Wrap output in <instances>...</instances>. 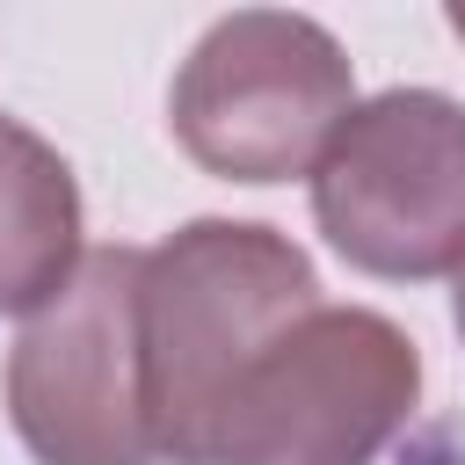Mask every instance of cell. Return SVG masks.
I'll return each mask as SVG.
<instances>
[{
	"mask_svg": "<svg viewBox=\"0 0 465 465\" xmlns=\"http://www.w3.org/2000/svg\"><path fill=\"white\" fill-rule=\"evenodd\" d=\"M145 247H87L7 349V421L36 465H160L138 356Z\"/></svg>",
	"mask_w": 465,
	"mask_h": 465,
	"instance_id": "cell-5",
	"label": "cell"
},
{
	"mask_svg": "<svg viewBox=\"0 0 465 465\" xmlns=\"http://www.w3.org/2000/svg\"><path fill=\"white\" fill-rule=\"evenodd\" d=\"M327 247L378 283H436L465 269V102L443 87H385L341 116L312 167Z\"/></svg>",
	"mask_w": 465,
	"mask_h": 465,
	"instance_id": "cell-4",
	"label": "cell"
},
{
	"mask_svg": "<svg viewBox=\"0 0 465 465\" xmlns=\"http://www.w3.org/2000/svg\"><path fill=\"white\" fill-rule=\"evenodd\" d=\"M450 320H458V341H465V269H458V291H450Z\"/></svg>",
	"mask_w": 465,
	"mask_h": 465,
	"instance_id": "cell-7",
	"label": "cell"
},
{
	"mask_svg": "<svg viewBox=\"0 0 465 465\" xmlns=\"http://www.w3.org/2000/svg\"><path fill=\"white\" fill-rule=\"evenodd\" d=\"M320 305L312 254L262 218H189L138 269L145 421L160 465H196L203 429L247 356Z\"/></svg>",
	"mask_w": 465,
	"mask_h": 465,
	"instance_id": "cell-1",
	"label": "cell"
},
{
	"mask_svg": "<svg viewBox=\"0 0 465 465\" xmlns=\"http://www.w3.org/2000/svg\"><path fill=\"white\" fill-rule=\"evenodd\" d=\"M356 109V65L327 22L291 7L218 15L167 87L174 145L218 182H291L312 174L341 116Z\"/></svg>",
	"mask_w": 465,
	"mask_h": 465,
	"instance_id": "cell-3",
	"label": "cell"
},
{
	"mask_svg": "<svg viewBox=\"0 0 465 465\" xmlns=\"http://www.w3.org/2000/svg\"><path fill=\"white\" fill-rule=\"evenodd\" d=\"M421 400V349L371 305L283 320L225 385L196 465H378Z\"/></svg>",
	"mask_w": 465,
	"mask_h": 465,
	"instance_id": "cell-2",
	"label": "cell"
},
{
	"mask_svg": "<svg viewBox=\"0 0 465 465\" xmlns=\"http://www.w3.org/2000/svg\"><path fill=\"white\" fill-rule=\"evenodd\" d=\"M80 182L58 145L0 116V320L36 312L80 269Z\"/></svg>",
	"mask_w": 465,
	"mask_h": 465,
	"instance_id": "cell-6",
	"label": "cell"
}]
</instances>
